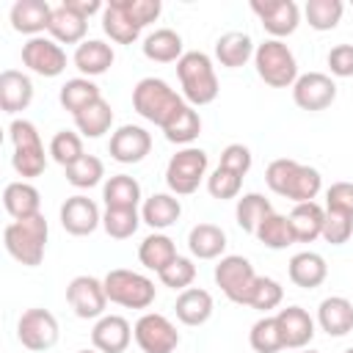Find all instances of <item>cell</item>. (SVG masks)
<instances>
[{
	"mask_svg": "<svg viewBox=\"0 0 353 353\" xmlns=\"http://www.w3.org/2000/svg\"><path fill=\"white\" fill-rule=\"evenodd\" d=\"M287 273H290V281H292L295 287H301V290H314V287H320V284L325 281L328 265H325V259H323L317 251H301V254H295V256L290 259Z\"/></svg>",
	"mask_w": 353,
	"mask_h": 353,
	"instance_id": "23",
	"label": "cell"
},
{
	"mask_svg": "<svg viewBox=\"0 0 353 353\" xmlns=\"http://www.w3.org/2000/svg\"><path fill=\"white\" fill-rule=\"evenodd\" d=\"M3 207L8 210V215L14 221H22V218H30V215H39L41 212V196L25 179L8 182L6 190H3Z\"/></svg>",
	"mask_w": 353,
	"mask_h": 353,
	"instance_id": "28",
	"label": "cell"
},
{
	"mask_svg": "<svg viewBox=\"0 0 353 353\" xmlns=\"http://www.w3.org/2000/svg\"><path fill=\"white\" fill-rule=\"evenodd\" d=\"M325 210L353 218V182H334L325 190Z\"/></svg>",
	"mask_w": 353,
	"mask_h": 353,
	"instance_id": "51",
	"label": "cell"
},
{
	"mask_svg": "<svg viewBox=\"0 0 353 353\" xmlns=\"http://www.w3.org/2000/svg\"><path fill=\"white\" fill-rule=\"evenodd\" d=\"M141 226V215L138 210H105L102 215V229L108 232V237L113 240H127L138 232Z\"/></svg>",
	"mask_w": 353,
	"mask_h": 353,
	"instance_id": "45",
	"label": "cell"
},
{
	"mask_svg": "<svg viewBox=\"0 0 353 353\" xmlns=\"http://www.w3.org/2000/svg\"><path fill=\"white\" fill-rule=\"evenodd\" d=\"M281 298H284V290H281V284L276 279L256 276L254 290H251V298H248V306L256 309V312H270V309H276L281 303Z\"/></svg>",
	"mask_w": 353,
	"mask_h": 353,
	"instance_id": "46",
	"label": "cell"
},
{
	"mask_svg": "<svg viewBox=\"0 0 353 353\" xmlns=\"http://www.w3.org/2000/svg\"><path fill=\"white\" fill-rule=\"evenodd\" d=\"M99 223H102V215H99V207L94 204V199L77 193V196H69L61 204V226L69 234L85 237V234L97 232Z\"/></svg>",
	"mask_w": 353,
	"mask_h": 353,
	"instance_id": "17",
	"label": "cell"
},
{
	"mask_svg": "<svg viewBox=\"0 0 353 353\" xmlns=\"http://www.w3.org/2000/svg\"><path fill=\"white\" fill-rule=\"evenodd\" d=\"M251 11L273 39L292 36L301 25V8L292 0H251Z\"/></svg>",
	"mask_w": 353,
	"mask_h": 353,
	"instance_id": "13",
	"label": "cell"
},
{
	"mask_svg": "<svg viewBox=\"0 0 353 353\" xmlns=\"http://www.w3.org/2000/svg\"><path fill=\"white\" fill-rule=\"evenodd\" d=\"M256 240L273 251H281L287 245L295 243V234H292V226H290V218L287 215H279V212H270L259 229H256Z\"/></svg>",
	"mask_w": 353,
	"mask_h": 353,
	"instance_id": "40",
	"label": "cell"
},
{
	"mask_svg": "<svg viewBox=\"0 0 353 353\" xmlns=\"http://www.w3.org/2000/svg\"><path fill=\"white\" fill-rule=\"evenodd\" d=\"M22 63L41 77H58L66 69V52L55 39L33 36L22 44Z\"/></svg>",
	"mask_w": 353,
	"mask_h": 353,
	"instance_id": "14",
	"label": "cell"
},
{
	"mask_svg": "<svg viewBox=\"0 0 353 353\" xmlns=\"http://www.w3.org/2000/svg\"><path fill=\"white\" fill-rule=\"evenodd\" d=\"M212 276H215V284L221 287V292H223L232 303L248 306V298H251L256 273H254V265H251L245 256H240V254L221 256Z\"/></svg>",
	"mask_w": 353,
	"mask_h": 353,
	"instance_id": "9",
	"label": "cell"
},
{
	"mask_svg": "<svg viewBox=\"0 0 353 353\" xmlns=\"http://www.w3.org/2000/svg\"><path fill=\"white\" fill-rule=\"evenodd\" d=\"M342 353H353V347H347V350H342Z\"/></svg>",
	"mask_w": 353,
	"mask_h": 353,
	"instance_id": "56",
	"label": "cell"
},
{
	"mask_svg": "<svg viewBox=\"0 0 353 353\" xmlns=\"http://www.w3.org/2000/svg\"><path fill=\"white\" fill-rule=\"evenodd\" d=\"M77 353H99V350H77Z\"/></svg>",
	"mask_w": 353,
	"mask_h": 353,
	"instance_id": "54",
	"label": "cell"
},
{
	"mask_svg": "<svg viewBox=\"0 0 353 353\" xmlns=\"http://www.w3.org/2000/svg\"><path fill=\"white\" fill-rule=\"evenodd\" d=\"M50 36L58 41V44H83L85 41V33H88V19L77 17L72 8H66L63 3L58 8H52V17H50Z\"/></svg>",
	"mask_w": 353,
	"mask_h": 353,
	"instance_id": "30",
	"label": "cell"
},
{
	"mask_svg": "<svg viewBox=\"0 0 353 353\" xmlns=\"http://www.w3.org/2000/svg\"><path fill=\"white\" fill-rule=\"evenodd\" d=\"M317 323L328 336H345L353 331V303L342 295H331L317 306Z\"/></svg>",
	"mask_w": 353,
	"mask_h": 353,
	"instance_id": "22",
	"label": "cell"
},
{
	"mask_svg": "<svg viewBox=\"0 0 353 353\" xmlns=\"http://www.w3.org/2000/svg\"><path fill=\"white\" fill-rule=\"evenodd\" d=\"M47 234H50L47 218L39 212V215H30V218H22V221H11L3 232V243H6V251L19 265L36 268L44 259Z\"/></svg>",
	"mask_w": 353,
	"mask_h": 353,
	"instance_id": "3",
	"label": "cell"
},
{
	"mask_svg": "<svg viewBox=\"0 0 353 353\" xmlns=\"http://www.w3.org/2000/svg\"><path fill=\"white\" fill-rule=\"evenodd\" d=\"M66 301L80 320H99L108 306L105 284L97 276H74L66 287Z\"/></svg>",
	"mask_w": 353,
	"mask_h": 353,
	"instance_id": "12",
	"label": "cell"
},
{
	"mask_svg": "<svg viewBox=\"0 0 353 353\" xmlns=\"http://www.w3.org/2000/svg\"><path fill=\"white\" fill-rule=\"evenodd\" d=\"M63 171H66V182L74 185V188H80V190L99 185L102 176H105V165H102V160L94 157V154H83L77 163H72V165L63 168Z\"/></svg>",
	"mask_w": 353,
	"mask_h": 353,
	"instance_id": "42",
	"label": "cell"
},
{
	"mask_svg": "<svg viewBox=\"0 0 353 353\" xmlns=\"http://www.w3.org/2000/svg\"><path fill=\"white\" fill-rule=\"evenodd\" d=\"M102 30L116 41V44H132L141 36V25L127 14L124 0H110L102 11Z\"/></svg>",
	"mask_w": 353,
	"mask_h": 353,
	"instance_id": "26",
	"label": "cell"
},
{
	"mask_svg": "<svg viewBox=\"0 0 353 353\" xmlns=\"http://www.w3.org/2000/svg\"><path fill=\"white\" fill-rule=\"evenodd\" d=\"M143 55L149 61H157V63H171V61H179L185 52H182V36L171 28H157L154 33H149L143 39Z\"/></svg>",
	"mask_w": 353,
	"mask_h": 353,
	"instance_id": "35",
	"label": "cell"
},
{
	"mask_svg": "<svg viewBox=\"0 0 353 353\" xmlns=\"http://www.w3.org/2000/svg\"><path fill=\"white\" fill-rule=\"evenodd\" d=\"M199 132H201V116H199V110H196L193 105H185V108L163 127V135H165V141H171V143H190V141L199 138Z\"/></svg>",
	"mask_w": 353,
	"mask_h": 353,
	"instance_id": "39",
	"label": "cell"
},
{
	"mask_svg": "<svg viewBox=\"0 0 353 353\" xmlns=\"http://www.w3.org/2000/svg\"><path fill=\"white\" fill-rule=\"evenodd\" d=\"M254 66L259 80H265L270 88H287V85H295L298 80V61L292 50L279 39H268L256 44Z\"/></svg>",
	"mask_w": 353,
	"mask_h": 353,
	"instance_id": "6",
	"label": "cell"
},
{
	"mask_svg": "<svg viewBox=\"0 0 353 353\" xmlns=\"http://www.w3.org/2000/svg\"><path fill=\"white\" fill-rule=\"evenodd\" d=\"M174 312L176 320L185 325H204L212 317V295L201 287H188L176 295Z\"/></svg>",
	"mask_w": 353,
	"mask_h": 353,
	"instance_id": "24",
	"label": "cell"
},
{
	"mask_svg": "<svg viewBox=\"0 0 353 353\" xmlns=\"http://www.w3.org/2000/svg\"><path fill=\"white\" fill-rule=\"evenodd\" d=\"M160 276V281L165 284V287H171V290H188L190 284H193V279H196V265H193V259H188V256H176L165 270H160L157 273Z\"/></svg>",
	"mask_w": 353,
	"mask_h": 353,
	"instance_id": "48",
	"label": "cell"
},
{
	"mask_svg": "<svg viewBox=\"0 0 353 353\" xmlns=\"http://www.w3.org/2000/svg\"><path fill=\"white\" fill-rule=\"evenodd\" d=\"M240 188H243V176H237V174H232V171H226L221 165L207 176V190H210L212 199H221V201L237 199Z\"/></svg>",
	"mask_w": 353,
	"mask_h": 353,
	"instance_id": "47",
	"label": "cell"
},
{
	"mask_svg": "<svg viewBox=\"0 0 353 353\" xmlns=\"http://www.w3.org/2000/svg\"><path fill=\"white\" fill-rule=\"evenodd\" d=\"M83 154H85V152H83V138H80L77 132H72V130H58V132L52 135V141H50V157H52L58 165L69 168V165L77 163Z\"/></svg>",
	"mask_w": 353,
	"mask_h": 353,
	"instance_id": "44",
	"label": "cell"
},
{
	"mask_svg": "<svg viewBox=\"0 0 353 353\" xmlns=\"http://www.w3.org/2000/svg\"><path fill=\"white\" fill-rule=\"evenodd\" d=\"M292 99L301 110H309V113L325 110L336 99V83L331 80V74H323V72L298 74L292 85Z\"/></svg>",
	"mask_w": 353,
	"mask_h": 353,
	"instance_id": "15",
	"label": "cell"
},
{
	"mask_svg": "<svg viewBox=\"0 0 353 353\" xmlns=\"http://www.w3.org/2000/svg\"><path fill=\"white\" fill-rule=\"evenodd\" d=\"M265 182H268V188H270L276 196L290 199V201H295V204L314 201V196H317L320 188H323V176H320L317 168L303 165V163L290 160V157L273 160V163L265 168Z\"/></svg>",
	"mask_w": 353,
	"mask_h": 353,
	"instance_id": "1",
	"label": "cell"
},
{
	"mask_svg": "<svg viewBox=\"0 0 353 353\" xmlns=\"http://www.w3.org/2000/svg\"><path fill=\"white\" fill-rule=\"evenodd\" d=\"M176 256H179V254H176L174 240H171L168 234H160V232L143 237V243L138 245V259H141V265L149 268V270H154V273L165 270Z\"/></svg>",
	"mask_w": 353,
	"mask_h": 353,
	"instance_id": "33",
	"label": "cell"
},
{
	"mask_svg": "<svg viewBox=\"0 0 353 353\" xmlns=\"http://www.w3.org/2000/svg\"><path fill=\"white\" fill-rule=\"evenodd\" d=\"M188 102L160 77H143L138 80V85L132 88V108L138 116H143L146 121L157 124L160 130L185 108Z\"/></svg>",
	"mask_w": 353,
	"mask_h": 353,
	"instance_id": "2",
	"label": "cell"
},
{
	"mask_svg": "<svg viewBox=\"0 0 353 353\" xmlns=\"http://www.w3.org/2000/svg\"><path fill=\"white\" fill-rule=\"evenodd\" d=\"M8 138L14 143V157H11L14 171L22 179L41 176L47 168V154H44V143H41L36 124L28 119H14L8 124Z\"/></svg>",
	"mask_w": 353,
	"mask_h": 353,
	"instance_id": "5",
	"label": "cell"
},
{
	"mask_svg": "<svg viewBox=\"0 0 353 353\" xmlns=\"http://www.w3.org/2000/svg\"><path fill=\"white\" fill-rule=\"evenodd\" d=\"M50 17H52V8L47 0H17L8 14L11 28L30 39L50 28Z\"/></svg>",
	"mask_w": 353,
	"mask_h": 353,
	"instance_id": "20",
	"label": "cell"
},
{
	"mask_svg": "<svg viewBox=\"0 0 353 353\" xmlns=\"http://www.w3.org/2000/svg\"><path fill=\"white\" fill-rule=\"evenodd\" d=\"M102 284H105L108 301L119 303V306H127V309H149L154 303V295H157L152 279H146L143 273L127 270V268L108 270Z\"/></svg>",
	"mask_w": 353,
	"mask_h": 353,
	"instance_id": "7",
	"label": "cell"
},
{
	"mask_svg": "<svg viewBox=\"0 0 353 353\" xmlns=\"http://www.w3.org/2000/svg\"><path fill=\"white\" fill-rule=\"evenodd\" d=\"M17 339L33 353H44L58 342V320L47 309H28L17 323Z\"/></svg>",
	"mask_w": 353,
	"mask_h": 353,
	"instance_id": "11",
	"label": "cell"
},
{
	"mask_svg": "<svg viewBox=\"0 0 353 353\" xmlns=\"http://www.w3.org/2000/svg\"><path fill=\"white\" fill-rule=\"evenodd\" d=\"M276 323H279V331H281V342L290 350H301V347H306L314 339V320L301 306L279 309Z\"/></svg>",
	"mask_w": 353,
	"mask_h": 353,
	"instance_id": "18",
	"label": "cell"
},
{
	"mask_svg": "<svg viewBox=\"0 0 353 353\" xmlns=\"http://www.w3.org/2000/svg\"><path fill=\"white\" fill-rule=\"evenodd\" d=\"M328 69L334 77H353V44H336L328 50Z\"/></svg>",
	"mask_w": 353,
	"mask_h": 353,
	"instance_id": "52",
	"label": "cell"
},
{
	"mask_svg": "<svg viewBox=\"0 0 353 353\" xmlns=\"http://www.w3.org/2000/svg\"><path fill=\"white\" fill-rule=\"evenodd\" d=\"M132 336H135V342L143 353H174L176 345H179L176 325L160 312L141 314L135 328H132Z\"/></svg>",
	"mask_w": 353,
	"mask_h": 353,
	"instance_id": "10",
	"label": "cell"
},
{
	"mask_svg": "<svg viewBox=\"0 0 353 353\" xmlns=\"http://www.w3.org/2000/svg\"><path fill=\"white\" fill-rule=\"evenodd\" d=\"M63 6L72 8V11H74L77 17H83V19L94 17L97 11H105V6H102L99 0H63Z\"/></svg>",
	"mask_w": 353,
	"mask_h": 353,
	"instance_id": "53",
	"label": "cell"
},
{
	"mask_svg": "<svg viewBox=\"0 0 353 353\" xmlns=\"http://www.w3.org/2000/svg\"><path fill=\"white\" fill-rule=\"evenodd\" d=\"M176 74L182 83V94L190 105L201 108V105L215 102L221 85H218V74H215V66H212L207 52H201V50L185 52L176 61Z\"/></svg>",
	"mask_w": 353,
	"mask_h": 353,
	"instance_id": "4",
	"label": "cell"
},
{
	"mask_svg": "<svg viewBox=\"0 0 353 353\" xmlns=\"http://www.w3.org/2000/svg\"><path fill=\"white\" fill-rule=\"evenodd\" d=\"M33 102V83L25 72L6 69L0 74V108L6 113H19Z\"/></svg>",
	"mask_w": 353,
	"mask_h": 353,
	"instance_id": "21",
	"label": "cell"
},
{
	"mask_svg": "<svg viewBox=\"0 0 353 353\" xmlns=\"http://www.w3.org/2000/svg\"><path fill=\"white\" fill-rule=\"evenodd\" d=\"M74 66H77V72L80 74H85V77H97V74H105L110 66H113V61H116V55H113V47L110 44H105V41H99V39H85L77 50H74Z\"/></svg>",
	"mask_w": 353,
	"mask_h": 353,
	"instance_id": "25",
	"label": "cell"
},
{
	"mask_svg": "<svg viewBox=\"0 0 353 353\" xmlns=\"http://www.w3.org/2000/svg\"><path fill=\"white\" fill-rule=\"evenodd\" d=\"M113 124V108L102 97L74 116V127L83 138H102Z\"/></svg>",
	"mask_w": 353,
	"mask_h": 353,
	"instance_id": "36",
	"label": "cell"
},
{
	"mask_svg": "<svg viewBox=\"0 0 353 353\" xmlns=\"http://www.w3.org/2000/svg\"><path fill=\"white\" fill-rule=\"evenodd\" d=\"M182 204L174 193H152L143 207H141V221L149 223L152 229H168L179 221Z\"/></svg>",
	"mask_w": 353,
	"mask_h": 353,
	"instance_id": "31",
	"label": "cell"
},
{
	"mask_svg": "<svg viewBox=\"0 0 353 353\" xmlns=\"http://www.w3.org/2000/svg\"><path fill=\"white\" fill-rule=\"evenodd\" d=\"M102 199L108 204V210H138L141 201V185L135 176L127 174H116L105 182L102 188Z\"/></svg>",
	"mask_w": 353,
	"mask_h": 353,
	"instance_id": "34",
	"label": "cell"
},
{
	"mask_svg": "<svg viewBox=\"0 0 353 353\" xmlns=\"http://www.w3.org/2000/svg\"><path fill=\"white\" fill-rule=\"evenodd\" d=\"M353 234V218L342 215V212H331L325 210V223H323V240L331 245H342L347 243Z\"/></svg>",
	"mask_w": 353,
	"mask_h": 353,
	"instance_id": "49",
	"label": "cell"
},
{
	"mask_svg": "<svg viewBox=\"0 0 353 353\" xmlns=\"http://www.w3.org/2000/svg\"><path fill=\"white\" fill-rule=\"evenodd\" d=\"M248 342L256 353H279L284 350V342H281V331H279V323L276 317H259L254 325H251V334H248Z\"/></svg>",
	"mask_w": 353,
	"mask_h": 353,
	"instance_id": "43",
	"label": "cell"
},
{
	"mask_svg": "<svg viewBox=\"0 0 353 353\" xmlns=\"http://www.w3.org/2000/svg\"><path fill=\"white\" fill-rule=\"evenodd\" d=\"M102 94H99V85L94 83V80H88V77H72V80H66L63 85H61V94H58V99H61V105L72 113V116H77L80 110H85L91 102H97Z\"/></svg>",
	"mask_w": 353,
	"mask_h": 353,
	"instance_id": "37",
	"label": "cell"
},
{
	"mask_svg": "<svg viewBox=\"0 0 353 353\" xmlns=\"http://www.w3.org/2000/svg\"><path fill=\"white\" fill-rule=\"evenodd\" d=\"M301 353H320V350H301Z\"/></svg>",
	"mask_w": 353,
	"mask_h": 353,
	"instance_id": "55",
	"label": "cell"
},
{
	"mask_svg": "<svg viewBox=\"0 0 353 353\" xmlns=\"http://www.w3.org/2000/svg\"><path fill=\"white\" fill-rule=\"evenodd\" d=\"M207 152L199 146H185L179 149L168 165H165V185L174 196H190L199 190L201 179L207 176Z\"/></svg>",
	"mask_w": 353,
	"mask_h": 353,
	"instance_id": "8",
	"label": "cell"
},
{
	"mask_svg": "<svg viewBox=\"0 0 353 353\" xmlns=\"http://www.w3.org/2000/svg\"><path fill=\"white\" fill-rule=\"evenodd\" d=\"M342 11H345L342 0H309L306 8H303L309 28H314L320 33L323 30H334L339 25V19H342Z\"/></svg>",
	"mask_w": 353,
	"mask_h": 353,
	"instance_id": "41",
	"label": "cell"
},
{
	"mask_svg": "<svg viewBox=\"0 0 353 353\" xmlns=\"http://www.w3.org/2000/svg\"><path fill=\"white\" fill-rule=\"evenodd\" d=\"M287 218H290V226H292L295 243H312V240L323 237L325 210H323L317 201H303V204H295V207H292V212H290Z\"/></svg>",
	"mask_w": 353,
	"mask_h": 353,
	"instance_id": "29",
	"label": "cell"
},
{
	"mask_svg": "<svg viewBox=\"0 0 353 353\" xmlns=\"http://www.w3.org/2000/svg\"><path fill=\"white\" fill-rule=\"evenodd\" d=\"M130 339L132 328L121 314H102L91 328V342L99 353H124L130 347Z\"/></svg>",
	"mask_w": 353,
	"mask_h": 353,
	"instance_id": "19",
	"label": "cell"
},
{
	"mask_svg": "<svg viewBox=\"0 0 353 353\" xmlns=\"http://www.w3.org/2000/svg\"><path fill=\"white\" fill-rule=\"evenodd\" d=\"M188 248L196 259H218L226 251V232L215 223H196L188 234Z\"/></svg>",
	"mask_w": 353,
	"mask_h": 353,
	"instance_id": "32",
	"label": "cell"
},
{
	"mask_svg": "<svg viewBox=\"0 0 353 353\" xmlns=\"http://www.w3.org/2000/svg\"><path fill=\"white\" fill-rule=\"evenodd\" d=\"M221 168L237 174V176H245L251 171V149L243 146V143H229L223 152H221Z\"/></svg>",
	"mask_w": 353,
	"mask_h": 353,
	"instance_id": "50",
	"label": "cell"
},
{
	"mask_svg": "<svg viewBox=\"0 0 353 353\" xmlns=\"http://www.w3.org/2000/svg\"><path fill=\"white\" fill-rule=\"evenodd\" d=\"M254 52H256V47H254V41H251V36L243 33V30H229V33H223V36L215 41V58H218V63L226 66V69L245 66V63L254 58Z\"/></svg>",
	"mask_w": 353,
	"mask_h": 353,
	"instance_id": "27",
	"label": "cell"
},
{
	"mask_svg": "<svg viewBox=\"0 0 353 353\" xmlns=\"http://www.w3.org/2000/svg\"><path fill=\"white\" fill-rule=\"evenodd\" d=\"M273 212V204L262 196V193H245L243 199H237V207H234V218H237V226L248 234H256L259 223Z\"/></svg>",
	"mask_w": 353,
	"mask_h": 353,
	"instance_id": "38",
	"label": "cell"
},
{
	"mask_svg": "<svg viewBox=\"0 0 353 353\" xmlns=\"http://www.w3.org/2000/svg\"><path fill=\"white\" fill-rule=\"evenodd\" d=\"M108 152H110V157L116 163H124V165L141 163L152 152V135L143 127H138V124H121L110 135Z\"/></svg>",
	"mask_w": 353,
	"mask_h": 353,
	"instance_id": "16",
	"label": "cell"
}]
</instances>
